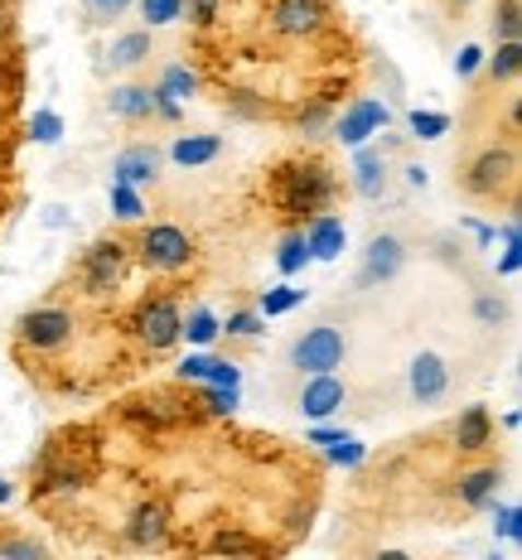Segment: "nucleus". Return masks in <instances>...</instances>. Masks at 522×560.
Listing matches in <instances>:
<instances>
[{"mask_svg":"<svg viewBox=\"0 0 522 560\" xmlns=\"http://www.w3.org/2000/svg\"><path fill=\"white\" fill-rule=\"evenodd\" d=\"M513 170H518V160H513V150H484L479 160L469 165V179H464V189L469 194H498L508 179H513Z\"/></svg>","mask_w":522,"mask_h":560,"instance_id":"nucleus-7","label":"nucleus"},{"mask_svg":"<svg viewBox=\"0 0 522 560\" xmlns=\"http://www.w3.org/2000/svg\"><path fill=\"white\" fill-rule=\"evenodd\" d=\"M402 261H406V252H402L397 237H373V242H368V252H363V271H358V285H378V280H392V276L402 271Z\"/></svg>","mask_w":522,"mask_h":560,"instance_id":"nucleus-10","label":"nucleus"},{"mask_svg":"<svg viewBox=\"0 0 522 560\" xmlns=\"http://www.w3.org/2000/svg\"><path fill=\"white\" fill-rule=\"evenodd\" d=\"M455 445L460 450H484V445H489V411H484V406H469V411L460 416Z\"/></svg>","mask_w":522,"mask_h":560,"instance_id":"nucleus-19","label":"nucleus"},{"mask_svg":"<svg viewBox=\"0 0 522 560\" xmlns=\"http://www.w3.org/2000/svg\"><path fill=\"white\" fill-rule=\"evenodd\" d=\"M189 256H194V242H189V232H184V228H174V223L146 228L141 261L150 266V271H184V266H189Z\"/></svg>","mask_w":522,"mask_h":560,"instance_id":"nucleus-2","label":"nucleus"},{"mask_svg":"<svg viewBox=\"0 0 522 560\" xmlns=\"http://www.w3.org/2000/svg\"><path fill=\"white\" fill-rule=\"evenodd\" d=\"M141 15L150 25H174L184 15V0H141Z\"/></svg>","mask_w":522,"mask_h":560,"instance_id":"nucleus-31","label":"nucleus"},{"mask_svg":"<svg viewBox=\"0 0 522 560\" xmlns=\"http://www.w3.org/2000/svg\"><path fill=\"white\" fill-rule=\"evenodd\" d=\"M146 58H150V34L146 30L121 34V39L112 44V63L116 68H136V63H146Z\"/></svg>","mask_w":522,"mask_h":560,"instance_id":"nucleus-21","label":"nucleus"},{"mask_svg":"<svg viewBox=\"0 0 522 560\" xmlns=\"http://www.w3.org/2000/svg\"><path fill=\"white\" fill-rule=\"evenodd\" d=\"M310 440H315V445H334V440H339V430H310Z\"/></svg>","mask_w":522,"mask_h":560,"instance_id":"nucleus-46","label":"nucleus"},{"mask_svg":"<svg viewBox=\"0 0 522 560\" xmlns=\"http://www.w3.org/2000/svg\"><path fill=\"white\" fill-rule=\"evenodd\" d=\"M107 107H112V116H121V121H146V116L155 112V92L150 88H112Z\"/></svg>","mask_w":522,"mask_h":560,"instance_id":"nucleus-16","label":"nucleus"},{"mask_svg":"<svg viewBox=\"0 0 522 560\" xmlns=\"http://www.w3.org/2000/svg\"><path fill=\"white\" fill-rule=\"evenodd\" d=\"M378 126H387V107H382V102H373V97H363L358 107H348V112L339 116V126H334V131H339L344 145H363V140L373 136Z\"/></svg>","mask_w":522,"mask_h":560,"instance_id":"nucleus-12","label":"nucleus"},{"mask_svg":"<svg viewBox=\"0 0 522 560\" xmlns=\"http://www.w3.org/2000/svg\"><path fill=\"white\" fill-rule=\"evenodd\" d=\"M112 174H116L121 184H131V189H141V184H155V174H160V150H155V145H126L121 155H116Z\"/></svg>","mask_w":522,"mask_h":560,"instance_id":"nucleus-13","label":"nucleus"},{"mask_svg":"<svg viewBox=\"0 0 522 560\" xmlns=\"http://www.w3.org/2000/svg\"><path fill=\"white\" fill-rule=\"evenodd\" d=\"M223 334H237V338H252V334H262V314H252V310H242V314H228Z\"/></svg>","mask_w":522,"mask_h":560,"instance_id":"nucleus-37","label":"nucleus"},{"mask_svg":"<svg viewBox=\"0 0 522 560\" xmlns=\"http://www.w3.org/2000/svg\"><path fill=\"white\" fill-rule=\"evenodd\" d=\"M344 363V334L334 324H320V329H305L290 348V368L300 372H334Z\"/></svg>","mask_w":522,"mask_h":560,"instance_id":"nucleus-3","label":"nucleus"},{"mask_svg":"<svg viewBox=\"0 0 522 560\" xmlns=\"http://www.w3.org/2000/svg\"><path fill=\"white\" fill-rule=\"evenodd\" d=\"M382 184H387V165H382L378 150H363V155H358V165H353V189L363 198H378Z\"/></svg>","mask_w":522,"mask_h":560,"instance_id":"nucleus-18","label":"nucleus"},{"mask_svg":"<svg viewBox=\"0 0 522 560\" xmlns=\"http://www.w3.org/2000/svg\"><path fill=\"white\" fill-rule=\"evenodd\" d=\"M455 5H469V0H455Z\"/></svg>","mask_w":522,"mask_h":560,"instance_id":"nucleus-48","label":"nucleus"},{"mask_svg":"<svg viewBox=\"0 0 522 560\" xmlns=\"http://www.w3.org/2000/svg\"><path fill=\"white\" fill-rule=\"evenodd\" d=\"M0 503H10V483H5V478H0Z\"/></svg>","mask_w":522,"mask_h":560,"instance_id":"nucleus-47","label":"nucleus"},{"mask_svg":"<svg viewBox=\"0 0 522 560\" xmlns=\"http://www.w3.org/2000/svg\"><path fill=\"white\" fill-rule=\"evenodd\" d=\"M344 406V382L334 372H310V382L300 387V411L310 420H324Z\"/></svg>","mask_w":522,"mask_h":560,"instance_id":"nucleus-9","label":"nucleus"},{"mask_svg":"<svg viewBox=\"0 0 522 560\" xmlns=\"http://www.w3.org/2000/svg\"><path fill=\"white\" fill-rule=\"evenodd\" d=\"M30 131H34V140H39V145H58V136H63V121H58L54 112H34Z\"/></svg>","mask_w":522,"mask_h":560,"instance_id":"nucleus-34","label":"nucleus"},{"mask_svg":"<svg viewBox=\"0 0 522 560\" xmlns=\"http://www.w3.org/2000/svg\"><path fill=\"white\" fill-rule=\"evenodd\" d=\"M20 338H25L30 348H58L73 338V314L68 310H30L25 319H20Z\"/></svg>","mask_w":522,"mask_h":560,"instance_id":"nucleus-6","label":"nucleus"},{"mask_svg":"<svg viewBox=\"0 0 522 560\" xmlns=\"http://www.w3.org/2000/svg\"><path fill=\"white\" fill-rule=\"evenodd\" d=\"M208 363H213L208 353H189V358L179 363V377H184V382H204V377H208Z\"/></svg>","mask_w":522,"mask_h":560,"instance_id":"nucleus-39","label":"nucleus"},{"mask_svg":"<svg viewBox=\"0 0 522 560\" xmlns=\"http://www.w3.org/2000/svg\"><path fill=\"white\" fill-rule=\"evenodd\" d=\"M445 131H450V116L445 112H411V136L436 140V136H445Z\"/></svg>","mask_w":522,"mask_h":560,"instance_id":"nucleus-30","label":"nucleus"},{"mask_svg":"<svg viewBox=\"0 0 522 560\" xmlns=\"http://www.w3.org/2000/svg\"><path fill=\"white\" fill-rule=\"evenodd\" d=\"M489 503H494V498H489ZM518 522H522V512H518L513 503H508V508H498V503H494V532H498V536H508V541H518V536H522Z\"/></svg>","mask_w":522,"mask_h":560,"instance_id":"nucleus-35","label":"nucleus"},{"mask_svg":"<svg viewBox=\"0 0 522 560\" xmlns=\"http://www.w3.org/2000/svg\"><path fill=\"white\" fill-rule=\"evenodd\" d=\"M518 68H522V49H518V39H503V44H498V54L489 58V73H494V78H503V83H508V78H518Z\"/></svg>","mask_w":522,"mask_h":560,"instance_id":"nucleus-27","label":"nucleus"},{"mask_svg":"<svg viewBox=\"0 0 522 560\" xmlns=\"http://www.w3.org/2000/svg\"><path fill=\"white\" fill-rule=\"evenodd\" d=\"M406 387H411L416 401H440L450 387V368H445V358L440 353H416L411 358V372H406Z\"/></svg>","mask_w":522,"mask_h":560,"instance_id":"nucleus-8","label":"nucleus"},{"mask_svg":"<svg viewBox=\"0 0 522 560\" xmlns=\"http://www.w3.org/2000/svg\"><path fill=\"white\" fill-rule=\"evenodd\" d=\"M310 261V247H305V232H290V237L281 242V256H276V266H281L286 276H295L300 266Z\"/></svg>","mask_w":522,"mask_h":560,"instance_id":"nucleus-26","label":"nucleus"},{"mask_svg":"<svg viewBox=\"0 0 522 560\" xmlns=\"http://www.w3.org/2000/svg\"><path fill=\"white\" fill-rule=\"evenodd\" d=\"M112 213H116V218H121V223H141V213H146L141 194H136V189H131V184L112 179Z\"/></svg>","mask_w":522,"mask_h":560,"instance_id":"nucleus-23","label":"nucleus"},{"mask_svg":"<svg viewBox=\"0 0 522 560\" xmlns=\"http://www.w3.org/2000/svg\"><path fill=\"white\" fill-rule=\"evenodd\" d=\"M121 276H126V247L121 242H97V247L88 252V266H83L88 295H107V290L121 285Z\"/></svg>","mask_w":522,"mask_h":560,"instance_id":"nucleus-5","label":"nucleus"},{"mask_svg":"<svg viewBox=\"0 0 522 560\" xmlns=\"http://www.w3.org/2000/svg\"><path fill=\"white\" fill-rule=\"evenodd\" d=\"M479 63H484V49H479V44H464L460 58H455V73H460V78H469Z\"/></svg>","mask_w":522,"mask_h":560,"instance_id":"nucleus-41","label":"nucleus"},{"mask_svg":"<svg viewBox=\"0 0 522 560\" xmlns=\"http://www.w3.org/2000/svg\"><path fill=\"white\" fill-rule=\"evenodd\" d=\"M218 334H223V324H218L208 310H194L189 319H179V338H189V343H199V348H208Z\"/></svg>","mask_w":522,"mask_h":560,"instance_id":"nucleus-22","label":"nucleus"},{"mask_svg":"<svg viewBox=\"0 0 522 560\" xmlns=\"http://www.w3.org/2000/svg\"><path fill=\"white\" fill-rule=\"evenodd\" d=\"M271 25L276 34H315L324 25V0H276Z\"/></svg>","mask_w":522,"mask_h":560,"instance_id":"nucleus-11","label":"nucleus"},{"mask_svg":"<svg viewBox=\"0 0 522 560\" xmlns=\"http://www.w3.org/2000/svg\"><path fill=\"white\" fill-rule=\"evenodd\" d=\"M204 401H208V411L213 416H232L237 411V387H213V382H204Z\"/></svg>","mask_w":522,"mask_h":560,"instance_id":"nucleus-33","label":"nucleus"},{"mask_svg":"<svg viewBox=\"0 0 522 560\" xmlns=\"http://www.w3.org/2000/svg\"><path fill=\"white\" fill-rule=\"evenodd\" d=\"M474 314H479V319H484V324H498V319H503V314H508V310H503V300L484 295V300H479V305H474Z\"/></svg>","mask_w":522,"mask_h":560,"instance_id":"nucleus-42","label":"nucleus"},{"mask_svg":"<svg viewBox=\"0 0 522 560\" xmlns=\"http://www.w3.org/2000/svg\"><path fill=\"white\" fill-rule=\"evenodd\" d=\"M155 112L165 116V121H179V102L165 97V92H160V88H155Z\"/></svg>","mask_w":522,"mask_h":560,"instance_id":"nucleus-45","label":"nucleus"},{"mask_svg":"<svg viewBox=\"0 0 522 560\" xmlns=\"http://www.w3.org/2000/svg\"><path fill=\"white\" fill-rule=\"evenodd\" d=\"M184 5H189V20H194V25H213V20H218V5H223V0H184Z\"/></svg>","mask_w":522,"mask_h":560,"instance_id":"nucleus-40","label":"nucleus"},{"mask_svg":"<svg viewBox=\"0 0 522 560\" xmlns=\"http://www.w3.org/2000/svg\"><path fill=\"white\" fill-rule=\"evenodd\" d=\"M300 300H305V290H295V285H276V290H266L262 295V319H271V314H286V310H295Z\"/></svg>","mask_w":522,"mask_h":560,"instance_id":"nucleus-25","label":"nucleus"},{"mask_svg":"<svg viewBox=\"0 0 522 560\" xmlns=\"http://www.w3.org/2000/svg\"><path fill=\"white\" fill-rule=\"evenodd\" d=\"M218 150H223L218 136H184V140H174L170 160L174 165H208V160H218Z\"/></svg>","mask_w":522,"mask_h":560,"instance_id":"nucleus-17","label":"nucleus"},{"mask_svg":"<svg viewBox=\"0 0 522 560\" xmlns=\"http://www.w3.org/2000/svg\"><path fill=\"white\" fill-rule=\"evenodd\" d=\"M498 483H503V478H498V469H474V474H464V478H460V503L484 508V503L494 498Z\"/></svg>","mask_w":522,"mask_h":560,"instance_id":"nucleus-20","label":"nucleus"},{"mask_svg":"<svg viewBox=\"0 0 522 560\" xmlns=\"http://www.w3.org/2000/svg\"><path fill=\"white\" fill-rule=\"evenodd\" d=\"M305 247L315 261H339L344 256V223L339 218H315V223L305 228Z\"/></svg>","mask_w":522,"mask_h":560,"instance_id":"nucleus-15","label":"nucleus"},{"mask_svg":"<svg viewBox=\"0 0 522 560\" xmlns=\"http://www.w3.org/2000/svg\"><path fill=\"white\" fill-rule=\"evenodd\" d=\"M83 5H88L92 20H116V15H126V10H131V0H83Z\"/></svg>","mask_w":522,"mask_h":560,"instance_id":"nucleus-38","label":"nucleus"},{"mask_svg":"<svg viewBox=\"0 0 522 560\" xmlns=\"http://www.w3.org/2000/svg\"><path fill=\"white\" fill-rule=\"evenodd\" d=\"M329 198H334V174L320 160H295V165H281V174H276V208L290 218L320 213Z\"/></svg>","mask_w":522,"mask_h":560,"instance_id":"nucleus-1","label":"nucleus"},{"mask_svg":"<svg viewBox=\"0 0 522 560\" xmlns=\"http://www.w3.org/2000/svg\"><path fill=\"white\" fill-rule=\"evenodd\" d=\"M126 536H131L136 546H165V536H170V512H165V503H141V508H136Z\"/></svg>","mask_w":522,"mask_h":560,"instance_id":"nucleus-14","label":"nucleus"},{"mask_svg":"<svg viewBox=\"0 0 522 560\" xmlns=\"http://www.w3.org/2000/svg\"><path fill=\"white\" fill-rule=\"evenodd\" d=\"M494 30H498V39H518V34H522V5H518V0H498Z\"/></svg>","mask_w":522,"mask_h":560,"instance_id":"nucleus-28","label":"nucleus"},{"mask_svg":"<svg viewBox=\"0 0 522 560\" xmlns=\"http://www.w3.org/2000/svg\"><path fill=\"white\" fill-rule=\"evenodd\" d=\"M179 305L174 300H146L141 310H136V319H131V329H136V338H141L146 348H170V343H179Z\"/></svg>","mask_w":522,"mask_h":560,"instance_id":"nucleus-4","label":"nucleus"},{"mask_svg":"<svg viewBox=\"0 0 522 560\" xmlns=\"http://www.w3.org/2000/svg\"><path fill=\"white\" fill-rule=\"evenodd\" d=\"M160 92H165V97H174V102L184 107V102H189L194 92H199V78H194L189 68L174 63V68H165V83H160Z\"/></svg>","mask_w":522,"mask_h":560,"instance_id":"nucleus-24","label":"nucleus"},{"mask_svg":"<svg viewBox=\"0 0 522 560\" xmlns=\"http://www.w3.org/2000/svg\"><path fill=\"white\" fill-rule=\"evenodd\" d=\"M213 551L218 556H262L266 546L252 541V536H242V532H223V536H213Z\"/></svg>","mask_w":522,"mask_h":560,"instance_id":"nucleus-29","label":"nucleus"},{"mask_svg":"<svg viewBox=\"0 0 522 560\" xmlns=\"http://www.w3.org/2000/svg\"><path fill=\"white\" fill-rule=\"evenodd\" d=\"M503 242H508V252H503V261H498V271L513 276L518 266H522V256H518V252H522V242H518V237H503Z\"/></svg>","mask_w":522,"mask_h":560,"instance_id":"nucleus-44","label":"nucleus"},{"mask_svg":"<svg viewBox=\"0 0 522 560\" xmlns=\"http://www.w3.org/2000/svg\"><path fill=\"white\" fill-rule=\"evenodd\" d=\"M324 450H329V459L334 464H344V469H353V464H363V440H348V435H339V440H334V445H324Z\"/></svg>","mask_w":522,"mask_h":560,"instance_id":"nucleus-32","label":"nucleus"},{"mask_svg":"<svg viewBox=\"0 0 522 560\" xmlns=\"http://www.w3.org/2000/svg\"><path fill=\"white\" fill-rule=\"evenodd\" d=\"M0 556H25V560H34V556H44V546L39 541H0Z\"/></svg>","mask_w":522,"mask_h":560,"instance_id":"nucleus-43","label":"nucleus"},{"mask_svg":"<svg viewBox=\"0 0 522 560\" xmlns=\"http://www.w3.org/2000/svg\"><path fill=\"white\" fill-rule=\"evenodd\" d=\"M204 382H213V387H242V372H237V363H223V358H213Z\"/></svg>","mask_w":522,"mask_h":560,"instance_id":"nucleus-36","label":"nucleus"}]
</instances>
